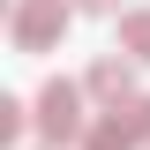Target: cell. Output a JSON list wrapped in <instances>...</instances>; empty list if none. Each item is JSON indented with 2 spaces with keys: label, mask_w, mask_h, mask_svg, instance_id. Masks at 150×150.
Here are the masks:
<instances>
[{
  "label": "cell",
  "mask_w": 150,
  "mask_h": 150,
  "mask_svg": "<svg viewBox=\"0 0 150 150\" xmlns=\"http://www.w3.org/2000/svg\"><path fill=\"white\" fill-rule=\"evenodd\" d=\"M38 135H45V143H83V90H75V83H60V75H53V83H45V90H38Z\"/></svg>",
  "instance_id": "obj_2"
},
{
  "label": "cell",
  "mask_w": 150,
  "mask_h": 150,
  "mask_svg": "<svg viewBox=\"0 0 150 150\" xmlns=\"http://www.w3.org/2000/svg\"><path fill=\"white\" fill-rule=\"evenodd\" d=\"M120 53H135L150 68V8H128V15H120Z\"/></svg>",
  "instance_id": "obj_4"
},
{
  "label": "cell",
  "mask_w": 150,
  "mask_h": 150,
  "mask_svg": "<svg viewBox=\"0 0 150 150\" xmlns=\"http://www.w3.org/2000/svg\"><path fill=\"white\" fill-rule=\"evenodd\" d=\"M83 15H120V0H75Z\"/></svg>",
  "instance_id": "obj_6"
},
{
  "label": "cell",
  "mask_w": 150,
  "mask_h": 150,
  "mask_svg": "<svg viewBox=\"0 0 150 150\" xmlns=\"http://www.w3.org/2000/svg\"><path fill=\"white\" fill-rule=\"evenodd\" d=\"M38 112L23 105V98H0V143H23V128H30Z\"/></svg>",
  "instance_id": "obj_5"
},
{
  "label": "cell",
  "mask_w": 150,
  "mask_h": 150,
  "mask_svg": "<svg viewBox=\"0 0 150 150\" xmlns=\"http://www.w3.org/2000/svg\"><path fill=\"white\" fill-rule=\"evenodd\" d=\"M83 15L75 0H15V15H8V38H15V53H53L68 23Z\"/></svg>",
  "instance_id": "obj_1"
},
{
  "label": "cell",
  "mask_w": 150,
  "mask_h": 150,
  "mask_svg": "<svg viewBox=\"0 0 150 150\" xmlns=\"http://www.w3.org/2000/svg\"><path fill=\"white\" fill-rule=\"evenodd\" d=\"M135 68H143L135 53H105V60H90L83 90H90V98H105V105H120V98H135Z\"/></svg>",
  "instance_id": "obj_3"
}]
</instances>
